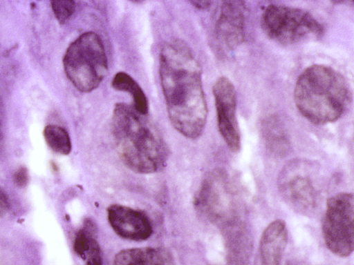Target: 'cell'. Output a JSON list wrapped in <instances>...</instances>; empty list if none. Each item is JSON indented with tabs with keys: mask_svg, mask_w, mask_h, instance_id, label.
<instances>
[{
	"mask_svg": "<svg viewBox=\"0 0 354 265\" xmlns=\"http://www.w3.org/2000/svg\"><path fill=\"white\" fill-rule=\"evenodd\" d=\"M261 24L269 38L282 45L319 39L324 32V26L307 10L280 4L266 7Z\"/></svg>",
	"mask_w": 354,
	"mask_h": 265,
	"instance_id": "5b68a950",
	"label": "cell"
},
{
	"mask_svg": "<svg viewBox=\"0 0 354 265\" xmlns=\"http://www.w3.org/2000/svg\"><path fill=\"white\" fill-rule=\"evenodd\" d=\"M113 89L131 95L133 108L141 115H147L149 110L147 98L140 85L127 73L117 72L111 80Z\"/></svg>",
	"mask_w": 354,
	"mask_h": 265,
	"instance_id": "9a60e30c",
	"label": "cell"
},
{
	"mask_svg": "<svg viewBox=\"0 0 354 265\" xmlns=\"http://www.w3.org/2000/svg\"><path fill=\"white\" fill-rule=\"evenodd\" d=\"M227 176L221 170L212 173L203 182L196 201L210 220L224 224L232 218L234 195Z\"/></svg>",
	"mask_w": 354,
	"mask_h": 265,
	"instance_id": "ba28073f",
	"label": "cell"
},
{
	"mask_svg": "<svg viewBox=\"0 0 354 265\" xmlns=\"http://www.w3.org/2000/svg\"><path fill=\"white\" fill-rule=\"evenodd\" d=\"M112 265H167L164 252L158 248H132L118 252Z\"/></svg>",
	"mask_w": 354,
	"mask_h": 265,
	"instance_id": "5bb4252c",
	"label": "cell"
},
{
	"mask_svg": "<svg viewBox=\"0 0 354 265\" xmlns=\"http://www.w3.org/2000/svg\"><path fill=\"white\" fill-rule=\"evenodd\" d=\"M244 7L242 1H224L216 26L219 41L230 49L241 44L244 38Z\"/></svg>",
	"mask_w": 354,
	"mask_h": 265,
	"instance_id": "8fae6325",
	"label": "cell"
},
{
	"mask_svg": "<svg viewBox=\"0 0 354 265\" xmlns=\"http://www.w3.org/2000/svg\"><path fill=\"white\" fill-rule=\"evenodd\" d=\"M348 81L338 71L313 65L298 77L294 100L299 112L310 123L324 125L339 119L351 104Z\"/></svg>",
	"mask_w": 354,
	"mask_h": 265,
	"instance_id": "3957f363",
	"label": "cell"
},
{
	"mask_svg": "<svg viewBox=\"0 0 354 265\" xmlns=\"http://www.w3.org/2000/svg\"><path fill=\"white\" fill-rule=\"evenodd\" d=\"M288 239L285 222L277 219L263 230L259 246V265H281Z\"/></svg>",
	"mask_w": 354,
	"mask_h": 265,
	"instance_id": "7c38bea8",
	"label": "cell"
},
{
	"mask_svg": "<svg viewBox=\"0 0 354 265\" xmlns=\"http://www.w3.org/2000/svg\"><path fill=\"white\" fill-rule=\"evenodd\" d=\"M190 3L198 9H206L209 7L211 2L209 1H192Z\"/></svg>",
	"mask_w": 354,
	"mask_h": 265,
	"instance_id": "44dd1931",
	"label": "cell"
},
{
	"mask_svg": "<svg viewBox=\"0 0 354 265\" xmlns=\"http://www.w3.org/2000/svg\"><path fill=\"white\" fill-rule=\"evenodd\" d=\"M218 130L226 145L233 152L241 147L236 119V93L233 84L226 77H220L213 88Z\"/></svg>",
	"mask_w": 354,
	"mask_h": 265,
	"instance_id": "9c48e42d",
	"label": "cell"
},
{
	"mask_svg": "<svg viewBox=\"0 0 354 265\" xmlns=\"http://www.w3.org/2000/svg\"><path fill=\"white\" fill-rule=\"evenodd\" d=\"M65 74L80 92L97 88L108 72V61L103 42L98 35L86 32L73 41L63 58Z\"/></svg>",
	"mask_w": 354,
	"mask_h": 265,
	"instance_id": "277c9868",
	"label": "cell"
},
{
	"mask_svg": "<svg viewBox=\"0 0 354 265\" xmlns=\"http://www.w3.org/2000/svg\"><path fill=\"white\" fill-rule=\"evenodd\" d=\"M354 197L340 193L330 197L322 222V234L328 249L341 257L354 249Z\"/></svg>",
	"mask_w": 354,
	"mask_h": 265,
	"instance_id": "8992f818",
	"label": "cell"
},
{
	"mask_svg": "<svg viewBox=\"0 0 354 265\" xmlns=\"http://www.w3.org/2000/svg\"><path fill=\"white\" fill-rule=\"evenodd\" d=\"M263 134L270 150L277 155H283L288 150V142L282 126L276 117H270L263 121Z\"/></svg>",
	"mask_w": 354,
	"mask_h": 265,
	"instance_id": "2e32d148",
	"label": "cell"
},
{
	"mask_svg": "<svg viewBox=\"0 0 354 265\" xmlns=\"http://www.w3.org/2000/svg\"><path fill=\"white\" fill-rule=\"evenodd\" d=\"M106 211L110 226L120 237L140 242L151 237V222L142 211L116 204L109 206Z\"/></svg>",
	"mask_w": 354,
	"mask_h": 265,
	"instance_id": "30bf717a",
	"label": "cell"
},
{
	"mask_svg": "<svg viewBox=\"0 0 354 265\" xmlns=\"http://www.w3.org/2000/svg\"><path fill=\"white\" fill-rule=\"evenodd\" d=\"M50 3L54 14L61 24L67 22L75 10V3L73 1L54 0L51 1Z\"/></svg>",
	"mask_w": 354,
	"mask_h": 265,
	"instance_id": "ac0fdd59",
	"label": "cell"
},
{
	"mask_svg": "<svg viewBox=\"0 0 354 265\" xmlns=\"http://www.w3.org/2000/svg\"><path fill=\"white\" fill-rule=\"evenodd\" d=\"M9 202L3 190L0 188V217L3 216L8 211Z\"/></svg>",
	"mask_w": 354,
	"mask_h": 265,
	"instance_id": "ffe728a7",
	"label": "cell"
},
{
	"mask_svg": "<svg viewBox=\"0 0 354 265\" xmlns=\"http://www.w3.org/2000/svg\"><path fill=\"white\" fill-rule=\"evenodd\" d=\"M111 133L124 164L140 174L158 172L166 166L169 150L156 124L124 103L115 105Z\"/></svg>",
	"mask_w": 354,
	"mask_h": 265,
	"instance_id": "7a4b0ae2",
	"label": "cell"
},
{
	"mask_svg": "<svg viewBox=\"0 0 354 265\" xmlns=\"http://www.w3.org/2000/svg\"><path fill=\"white\" fill-rule=\"evenodd\" d=\"M28 181V170L24 167L19 168L14 175V182L21 188L26 186Z\"/></svg>",
	"mask_w": 354,
	"mask_h": 265,
	"instance_id": "d6986e66",
	"label": "cell"
},
{
	"mask_svg": "<svg viewBox=\"0 0 354 265\" xmlns=\"http://www.w3.org/2000/svg\"><path fill=\"white\" fill-rule=\"evenodd\" d=\"M159 75L172 126L184 137L197 139L204 130L207 108L201 66L184 42L176 39L162 44Z\"/></svg>",
	"mask_w": 354,
	"mask_h": 265,
	"instance_id": "6da1fadb",
	"label": "cell"
},
{
	"mask_svg": "<svg viewBox=\"0 0 354 265\" xmlns=\"http://www.w3.org/2000/svg\"><path fill=\"white\" fill-rule=\"evenodd\" d=\"M314 170L307 161L295 160L288 164L279 177V188L283 199L301 213L315 209L318 201V188L314 181Z\"/></svg>",
	"mask_w": 354,
	"mask_h": 265,
	"instance_id": "52a82bcc",
	"label": "cell"
},
{
	"mask_svg": "<svg viewBox=\"0 0 354 265\" xmlns=\"http://www.w3.org/2000/svg\"><path fill=\"white\" fill-rule=\"evenodd\" d=\"M1 127H0V148H1Z\"/></svg>",
	"mask_w": 354,
	"mask_h": 265,
	"instance_id": "7402d4cb",
	"label": "cell"
},
{
	"mask_svg": "<svg viewBox=\"0 0 354 265\" xmlns=\"http://www.w3.org/2000/svg\"><path fill=\"white\" fill-rule=\"evenodd\" d=\"M44 137L48 147L55 153L67 155L72 149L68 132L57 125H48L44 129Z\"/></svg>",
	"mask_w": 354,
	"mask_h": 265,
	"instance_id": "e0dca14e",
	"label": "cell"
},
{
	"mask_svg": "<svg viewBox=\"0 0 354 265\" xmlns=\"http://www.w3.org/2000/svg\"><path fill=\"white\" fill-rule=\"evenodd\" d=\"M95 225L88 219L76 233L73 248L75 253L85 262V265H102L100 246L95 237Z\"/></svg>",
	"mask_w": 354,
	"mask_h": 265,
	"instance_id": "4fadbf2b",
	"label": "cell"
}]
</instances>
